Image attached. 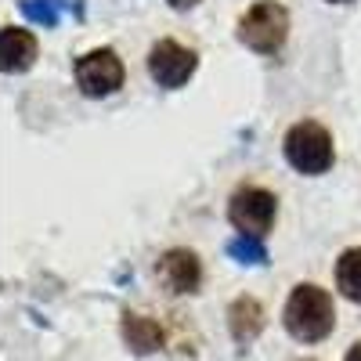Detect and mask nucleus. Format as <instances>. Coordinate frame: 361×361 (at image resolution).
I'll list each match as a JSON object with an SVG mask.
<instances>
[{"label": "nucleus", "mask_w": 361, "mask_h": 361, "mask_svg": "<svg viewBox=\"0 0 361 361\" xmlns=\"http://www.w3.org/2000/svg\"><path fill=\"white\" fill-rule=\"evenodd\" d=\"M333 325H336V311H333V296L325 289H318L311 282L293 289L289 304H286V329L296 340L318 343L333 333Z\"/></svg>", "instance_id": "nucleus-1"}, {"label": "nucleus", "mask_w": 361, "mask_h": 361, "mask_svg": "<svg viewBox=\"0 0 361 361\" xmlns=\"http://www.w3.org/2000/svg\"><path fill=\"white\" fill-rule=\"evenodd\" d=\"M286 159L300 170V173H325L333 166V137L322 123H304L289 127L286 134Z\"/></svg>", "instance_id": "nucleus-2"}, {"label": "nucleus", "mask_w": 361, "mask_h": 361, "mask_svg": "<svg viewBox=\"0 0 361 361\" xmlns=\"http://www.w3.org/2000/svg\"><path fill=\"white\" fill-rule=\"evenodd\" d=\"M286 33H289V15L275 0H260L238 22V40L253 51H264V54L279 51L286 44Z\"/></svg>", "instance_id": "nucleus-3"}, {"label": "nucleus", "mask_w": 361, "mask_h": 361, "mask_svg": "<svg viewBox=\"0 0 361 361\" xmlns=\"http://www.w3.org/2000/svg\"><path fill=\"white\" fill-rule=\"evenodd\" d=\"M275 214H279V199L271 192H264V188H257V185L238 188L231 195V206H228L231 224L246 238H260L271 224H275Z\"/></svg>", "instance_id": "nucleus-4"}, {"label": "nucleus", "mask_w": 361, "mask_h": 361, "mask_svg": "<svg viewBox=\"0 0 361 361\" xmlns=\"http://www.w3.org/2000/svg\"><path fill=\"white\" fill-rule=\"evenodd\" d=\"M76 83H80L83 94H90V98L112 94V90L123 83V62H119L116 51H109V47L87 51L76 62Z\"/></svg>", "instance_id": "nucleus-5"}, {"label": "nucleus", "mask_w": 361, "mask_h": 361, "mask_svg": "<svg viewBox=\"0 0 361 361\" xmlns=\"http://www.w3.org/2000/svg\"><path fill=\"white\" fill-rule=\"evenodd\" d=\"M148 73L159 87H180L195 73V51L180 47L177 40H159L148 51Z\"/></svg>", "instance_id": "nucleus-6"}, {"label": "nucleus", "mask_w": 361, "mask_h": 361, "mask_svg": "<svg viewBox=\"0 0 361 361\" xmlns=\"http://www.w3.org/2000/svg\"><path fill=\"white\" fill-rule=\"evenodd\" d=\"M156 275L170 293H195L202 282V267H199V257L192 250H170L159 260Z\"/></svg>", "instance_id": "nucleus-7"}, {"label": "nucleus", "mask_w": 361, "mask_h": 361, "mask_svg": "<svg viewBox=\"0 0 361 361\" xmlns=\"http://www.w3.org/2000/svg\"><path fill=\"white\" fill-rule=\"evenodd\" d=\"M0 58H4V73H22L33 66V58H37V40L33 33H25V29H15L8 25L4 29V37H0Z\"/></svg>", "instance_id": "nucleus-8"}, {"label": "nucleus", "mask_w": 361, "mask_h": 361, "mask_svg": "<svg viewBox=\"0 0 361 361\" xmlns=\"http://www.w3.org/2000/svg\"><path fill=\"white\" fill-rule=\"evenodd\" d=\"M228 325H231V336L238 343H253L264 329V311L253 296H238L235 304L228 307Z\"/></svg>", "instance_id": "nucleus-9"}, {"label": "nucleus", "mask_w": 361, "mask_h": 361, "mask_svg": "<svg viewBox=\"0 0 361 361\" xmlns=\"http://www.w3.org/2000/svg\"><path fill=\"white\" fill-rule=\"evenodd\" d=\"M123 336L137 354H152V350L163 347V329L145 314H127L123 318Z\"/></svg>", "instance_id": "nucleus-10"}, {"label": "nucleus", "mask_w": 361, "mask_h": 361, "mask_svg": "<svg viewBox=\"0 0 361 361\" xmlns=\"http://www.w3.org/2000/svg\"><path fill=\"white\" fill-rule=\"evenodd\" d=\"M336 286L347 300L361 304V250H347L340 260H336Z\"/></svg>", "instance_id": "nucleus-11"}, {"label": "nucleus", "mask_w": 361, "mask_h": 361, "mask_svg": "<svg viewBox=\"0 0 361 361\" xmlns=\"http://www.w3.org/2000/svg\"><path fill=\"white\" fill-rule=\"evenodd\" d=\"M228 253H235L238 260H246V264H260L264 260V246H260V238H235V243L228 246Z\"/></svg>", "instance_id": "nucleus-12"}, {"label": "nucleus", "mask_w": 361, "mask_h": 361, "mask_svg": "<svg viewBox=\"0 0 361 361\" xmlns=\"http://www.w3.org/2000/svg\"><path fill=\"white\" fill-rule=\"evenodd\" d=\"M343 361H361V343H354L350 350H347V357Z\"/></svg>", "instance_id": "nucleus-13"}, {"label": "nucleus", "mask_w": 361, "mask_h": 361, "mask_svg": "<svg viewBox=\"0 0 361 361\" xmlns=\"http://www.w3.org/2000/svg\"><path fill=\"white\" fill-rule=\"evenodd\" d=\"M170 4H173V8H192L195 0H170Z\"/></svg>", "instance_id": "nucleus-14"}, {"label": "nucleus", "mask_w": 361, "mask_h": 361, "mask_svg": "<svg viewBox=\"0 0 361 361\" xmlns=\"http://www.w3.org/2000/svg\"><path fill=\"white\" fill-rule=\"evenodd\" d=\"M307 361H311V357H307Z\"/></svg>", "instance_id": "nucleus-15"}]
</instances>
